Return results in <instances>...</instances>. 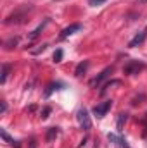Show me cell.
Listing matches in <instances>:
<instances>
[{
	"instance_id": "obj_16",
	"label": "cell",
	"mask_w": 147,
	"mask_h": 148,
	"mask_svg": "<svg viewBox=\"0 0 147 148\" xmlns=\"http://www.w3.org/2000/svg\"><path fill=\"white\" fill-rule=\"evenodd\" d=\"M57 86H61V84H59V83H50V84L47 86V91H45V97H49V95H50V93H52V91H54V90L57 88Z\"/></svg>"
},
{
	"instance_id": "obj_25",
	"label": "cell",
	"mask_w": 147,
	"mask_h": 148,
	"mask_svg": "<svg viewBox=\"0 0 147 148\" xmlns=\"http://www.w3.org/2000/svg\"><path fill=\"white\" fill-rule=\"evenodd\" d=\"M85 143H87V140H81V141H80V145H78V147L81 148V147H85Z\"/></svg>"
},
{
	"instance_id": "obj_7",
	"label": "cell",
	"mask_w": 147,
	"mask_h": 148,
	"mask_svg": "<svg viewBox=\"0 0 147 148\" xmlns=\"http://www.w3.org/2000/svg\"><path fill=\"white\" fill-rule=\"evenodd\" d=\"M23 19H24V10H17V12H14L12 16H9L7 19H5V24H12V23H23Z\"/></svg>"
},
{
	"instance_id": "obj_1",
	"label": "cell",
	"mask_w": 147,
	"mask_h": 148,
	"mask_svg": "<svg viewBox=\"0 0 147 148\" xmlns=\"http://www.w3.org/2000/svg\"><path fill=\"white\" fill-rule=\"evenodd\" d=\"M76 119H78V124L83 131H90L92 129V121H90V115L87 109H80L76 112Z\"/></svg>"
},
{
	"instance_id": "obj_2",
	"label": "cell",
	"mask_w": 147,
	"mask_h": 148,
	"mask_svg": "<svg viewBox=\"0 0 147 148\" xmlns=\"http://www.w3.org/2000/svg\"><path fill=\"white\" fill-rule=\"evenodd\" d=\"M144 69H146V64H142L139 60H130L123 67V73L126 74V76H135V74H139L140 71H144Z\"/></svg>"
},
{
	"instance_id": "obj_20",
	"label": "cell",
	"mask_w": 147,
	"mask_h": 148,
	"mask_svg": "<svg viewBox=\"0 0 147 148\" xmlns=\"http://www.w3.org/2000/svg\"><path fill=\"white\" fill-rule=\"evenodd\" d=\"M0 105H2V109H0V114L3 115V114L7 112V102H5V100H2V102H0Z\"/></svg>"
},
{
	"instance_id": "obj_3",
	"label": "cell",
	"mask_w": 147,
	"mask_h": 148,
	"mask_svg": "<svg viewBox=\"0 0 147 148\" xmlns=\"http://www.w3.org/2000/svg\"><path fill=\"white\" fill-rule=\"evenodd\" d=\"M111 105H112V100H106V102H102V103L95 105L92 112H94V115H95V117H99V119H101V117H104V115L107 114V110L111 109Z\"/></svg>"
},
{
	"instance_id": "obj_23",
	"label": "cell",
	"mask_w": 147,
	"mask_h": 148,
	"mask_svg": "<svg viewBox=\"0 0 147 148\" xmlns=\"http://www.w3.org/2000/svg\"><path fill=\"white\" fill-rule=\"evenodd\" d=\"M121 148H130V145H128V141H126L125 138H121Z\"/></svg>"
},
{
	"instance_id": "obj_9",
	"label": "cell",
	"mask_w": 147,
	"mask_h": 148,
	"mask_svg": "<svg viewBox=\"0 0 147 148\" xmlns=\"http://www.w3.org/2000/svg\"><path fill=\"white\" fill-rule=\"evenodd\" d=\"M47 23H49V19H45V21H43L42 24H38L37 28H35V29H33V31H31V33L28 35V40H37V38L40 36V33L43 31V28L47 26Z\"/></svg>"
},
{
	"instance_id": "obj_4",
	"label": "cell",
	"mask_w": 147,
	"mask_h": 148,
	"mask_svg": "<svg viewBox=\"0 0 147 148\" xmlns=\"http://www.w3.org/2000/svg\"><path fill=\"white\" fill-rule=\"evenodd\" d=\"M146 38H147V28L146 29H142L140 33H137L135 36L130 40V43H128V47L130 48H135V47H139V45H142L144 41H146Z\"/></svg>"
},
{
	"instance_id": "obj_21",
	"label": "cell",
	"mask_w": 147,
	"mask_h": 148,
	"mask_svg": "<svg viewBox=\"0 0 147 148\" xmlns=\"http://www.w3.org/2000/svg\"><path fill=\"white\" fill-rule=\"evenodd\" d=\"M45 48H47V45H42L40 48H35V50H31V53H35V55H37V53H40V52H43Z\"/></svg>"
},
{
	"instance_id": "obj_13",
	"label": "cell",
	"mask_w": 147,
	"mask_h": 148,
	"mask_svg": "<svg viewBox=\"0 0 147 148\" xmlns=\"http://www.w3.org/2000/svg\"><path fill=\"white\" fill-rule=\"evenodd\" d=\"M9 71H10V66H9V64H2V76H0V83H2V84L7 81Z\"/></svg>"
},
{
	"instance_id": "obj_6",
	"label": "cell",
	"mask_w": 147,
	"mask_h": 148,
	"mask_svg": "<svg viewBox=\"0 0 147 148\" xmlns=\"http://www.w3.org/2000/svg\"><path fill=\"white\" fill-rule=\"evenodd\" d=\"M83 29V26L80 24V23H74V24H71V26H68V28H64L62 31H61V38L64 40V38L71 36V35H74V33H78V31H81Z\"/></svg>"
},
{
	"instance_id": "obj_14",
	"label": "cell",
	"mask_w": 147,
	"mask_h": 148,
	"mask_svg": "<svg viewBox=\"0 0 147 148\" xmlns=\"http://www.w3.org/2000/svg\"><path fill=\"white\" fill-rule=\"evenodd\" d=\"M0 136H2V140H3L7 145H12V143H16V141H14V140H12L9 134H7V131H5V129H0Z\"/></svg>"
},
{
	"instance_id": "obj_15",
	"label": "cell",
	"mask_w": 147,
	"mask_h": 148,
	"mask_svg": "<svg viewBox=\"0 0 147 148\" xmlns=\"http://www.w3.org/2000/svg\"><path fill=\"white\" fill-rule=\"evenodd\" d=\"M62 55H64V53H62V50H61V48H57V50L54 52V57H52V59H54V62H61V60H62Z\"/></svg>"
},
{
	"instance_id": "obj_26",
	"label": "cell",
	"mask_w": 147,
	"mask_h": 148,
	"mask_svg": "<svg viewBox=\"0 0 147 148\" xmlns=\"http://www.w3.org/2000/svg\"><path fill=\"white\" fill-rule=\"evenodd\" d=\"M139 2H142V3H147V0H139Z\"/></svg>"
},
{
	"instance_id": "obj_10",
	"label": "cell",
	"mask_w": 147,
	"mask_h": 148,
	"mask_svg": "<svg viewBox=\"0 0 147 148\" xmlns=\"http://www.w3.org/2000/svg\"><path fill=\"white\" fill-rule=\"evenodd\" d=\"M126 121H128V114H126V112H121V114L118 115V122H116V126H118V133L123 131V126H125Z\"/></svg>"
},
{
	"instance_id": "obj_19",
	"label": "cell",
	"mask_w": 147,
	"mask_h": 148,
	"mask_svg": "<svg viewBox=\"0 0 147 148\" xmlns=\"http://www.w3.org/2000/svg\"><path fill=\"white\" fill-rule=\"evenodd\" d=\"M50 112H52V109H50V107H43V109H42V112H40V117L45 121V119L49 117V114H50Z\"/></svg>"
},
{
	"instance_id": "obj_22",
	"label": "cell",
	"mask_w": 147,
	"mask_h": 148,
	"mask_svg": "<svg viewBox=\"0 0 147 148\" xmlns=\"http://www.w3.org/2000/svg\"><path fill=\"white\" fill-rule=\"evenodd\" d=\"M102 2H106V0H90V5H94V7H95V5H101Z\"/></svg>"
},
{
	"instance_id": "obj_5",
	"label": "cell",
	"mask_w": 147,
	"mask_h": 148,
	"mask_svg": "<svg viewBox=\"0 0 147 148\" xmlns=\"http://www.w3.org/2000/svg\"><path fill=\"white\" fill-rule=\"evenodd\" d=\"M109 74H112V67H106V69L99 74V76H95V77L90 81V86H92V88H95V86H97V84H101L104 79H107V77H109Z\"/></svg>"
},
{
	"instance_id": "obj_18",
	"label": "cell",
	"mask_w": 147,
	"mask_h": 148,
	"mask_svg": "<svg viewBox=\"0 0 147 148\" xmlns=\"http://www.w3.org/2000/svg\"><path fill=\"white\" fill-rule=\"evenodd\" d=\"M107 140H109V141H112V143H114V145H121V138H118V136H116V134H107Z\"/></svg>"
},
{
	"instance_id": "obj_17",
	"label": "cell",
	"mask_w": 147,
	"mask_h": 148,
	"mask_svg": "<svg viewBox=\"0 0 147 148\" xmlns=\"http://www.w3.org/2000/svg\"><path fill=\"white\" fill-rule=\"evenodd\" d=\"M114 84H119V81H118V79H114V81H109V83H106V86L101 90V95H104V93H106V90H107V88H111V86H114Z\"/></svg>"
},
{
	"instance_id": "obj_8",
	"label": "cell",
	"mask_w": 147,
	"mask_h": 148,
	"mask_svg": "<svg viewBox=\"0 0 147 148\" xmlns=\"http://www.w3.org/2000/svg\"><path fill=\"white\" fill-rule=\"evenodd\" d=\"M88 66H90V62H88V60H83V62H80V64L76 66V69H74V76H76V77H81L83 74L87 73Z\"/></svg>"
},
{
	"instance_id": "obj_24",
	"label": "cell",
	"mask_w": 147,
	"mask_h": 148,
	"mask_svg": "<svg viewBox=\"0 0 147 148\" xmlns=\"http://www.w3.org/2000/svg\"><path fill=\"white\" fill-rule=\"evenodd\" d=\"M30 148H37V140H35V138H31V141H30Z\"/></svg>"
},
{
	"instance_id": "obj_11",
	"label": "cell",
	"mask_w": 147,
	"mask_h": 148,
	"mask_svg": "<svg viewBox=\"0 0 147 148\" xmlns=\"http://www.w3.org/2000/svg\"><path fill=\"white\" fill-rule=\"evenodd\" d=\"M57 136H59V127H49V129H47V136H45V140L50 143V141H54Z\"/></svg>"
},
{
	"instance_id": "obj_12",
	"label": "cell",
	"mask_w": 147,
	"mask_h": 148,
	"mask_svg": "<svg viewBox=\"0 0 147 148\" xmlns=\"http://www.w3.org/2000/svg\"><path fill=\"white\" fill-rule=\"evenodd\" d=\"M17 43H19V38L14 36V38H9V40L3 43V47H5V50H12V48H14Z\"/></svg>"
}]
</instances>
